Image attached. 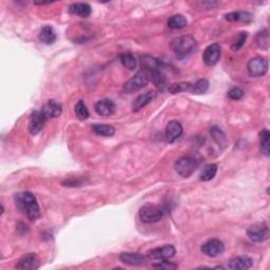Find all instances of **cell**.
I'll list each match as a JSON object with an SVG mask.
<instances>
[{
	"label": "cell",
	"mask_w": 270,
	"mask_h": 270,
	"mask_svg": "<svg viewBox=\"0 0 270 270\" xmlns=\"http://www.w3.org/2000/svg\"><path fill=\"white\" fill-rule=\"evenodd\" d=\"M256 46L263 49V50H268L269 47V35L267 30H262L255 36Z\"/></svg>",
	"instance_id": "f1b7e54d"
},
{
	"label": "cell",
	"mask_w": 270,
	"mask_h": 270,
	"mask_svg": "<svg viewBox=\"0 0 270 270\" xmlns=\"http://www.w3.org/2000/svg\"><path fill=\"white\" fill-rule=\"evenodd\" d=\"M199 5H201V8H205V10H213L219 4L217 1H202V2H198Z\"/></svg>",
	"instance_id": "d590c367"
},
{
	"label": "cell",
	"mask_w": 270,
	"mask_h": 270,
	"mask_svg": "<svg viewBox=\"0 0 270 270\" xmlns=\"http://www.w3.org/2000/svg\"><path fill=\"white\" fill-rule=\"evenodd\" d=\"M121 263L130 266H142L146 264L147 256L139 253H121L119 254Z\"/></svg>",
	"instance_id": "4fadbf2b"
},
{
	"label": "cell",
	"mask_w": 270,
	"mask_h": 270,
	"mask_svg": "<svg viewBox=\"0 0 270 270\" xmlns=\"http://www.w3.org/2000/svg\"><path fill=\"white\" fill-rule=\"evenodd\" d=\"M198 161L192 156H183L180 157L174 164V169L177 172V174L181 175L182 177H189L192 175L194 171L198 168Z\"/></svg>",
	"instance_id": "277c9868"
},
{
	"label": "cell",
	"mask_w": 270,
	"mask_h": 270,
	"mask_svg": "<svg viewBox=\"0 0 270 270\" xmlns=\"http://www.w3.org/2000/svg\"><path fill=\"white\" fill-rule=\"evenodd\" d=\"M253 260L247 255L236 256L229 261L228 268L233 270H246L253 267Z\"/></svg>",
	"instance_id": "ac0fdd59"
},
{
	"label": "cell",
	"mask_w": 270,
	"mask_h": 270,
	"mask_svg": "<svg viewBox=\"0 0 270 270\" xmlns=\"http://www.w3.org/2000/svg\"><path fill=\"white\" fill-rule=\"evenodd\" d=\"M249 240L253 243H262L269 238V228L266 223H256L249 226L246 230Z\"/></svg>",
	"instance_id": "8992f818"
},
{
	"label": "cell",
	"mask_w": 270,
	"mask_h": 270,
	"mask_svg": "<svg viewBox=\"0 0 270 270\" xmlns=\"http://www.w3.org/2000/svg\"><path fill=\"white\" fill-rule=\"evenodd\" d=\"M94 109L95 112L101 115V116H111L115 113L116 110V106L115 103L113 102V101L108 100V98H105V100H101L94 103Z\"/></svg>",
	"instance_id": "2e32d148"
},
{
	"label": "cell",
	"mask_w": 270,
	"mask_h": 270,
	"mask_svg": "<svg viewBox=\"0 0 270 270\" xmlns=\"http://www.w3.org/2000/svg\"><path fill=\"white\" fill-rule=\"evenodd\" d=\"M183 134V127L181 125L180 121L177 120H171L168 122L167 127H166V139L169 144L174 143L177 138L181 137V135Z\"/></svg>",
	"instance_id": "5bb4252c"
},
{
	"label": "cell",
	"mask_w": 270,
	"mask_h": 270,
	"mask_svg": "<svg viewBox=\"0 0 270 270\" xmlns=\"http://www.w3.org/2000/svg\"><path fill=\"white\" fill-rule=\"evenodd\" d=\"M75 114L79 120H85L89 118L90 113L84 101H79L75 105Z\"/></svg>",
	"instance_id": "4dcf8cb0"
},
{
	"label": "cell",
	"mask_w": 270,
	"mask_h": 270,
	"mask_svg": "<svg viewBox=\"0 0 270 270\" xmlns=\"http://www.w3.org/2000/svg\"><path fill=\"white\" fill-rule=\"evenodd\" d=\"M119 59L121 65L125 68H127L128 70L133 71L135 70V68H136V59H135V57L132 54H129V53L121 54L119 56Z\"/></svg>",
	"instance_id": "f546056e"
},
{
	"label": "cell",
	"mask_w": 270,
	"mask_h": 270,
	"mask_svg": "<svg viewBox=\"0 0 270 270\" xmlns=\"http://www.w3.org/2000/svg\"><path fill=\"white\" fill-rule=\"evenodd\" d=\"M149 82H150V78L148 73L144 70H140L124 84V91L127 92V93L137 92L145 88L146 85L149 84Z\"/></svg>",
	"instance_id": "5b68a950"
},
{
	"label": "cell",
	"mask_w": 270,
	"mask_h": 270,
	"mask_svg": "<svg viewBox=\"0 0 270 270\" xmlns=\"http://www.w3.org/2000/svg\"><path fill=\"white\" fill-rule=\"evenodd\" d=\"M68 12H69L71 15H76L82 18H88L92 13V9L89 3L75 2L70 5L69 9H68Z\"/></svg>",
	"instance_id": "d6986e66"
},
{
	"label": "cell",
	"mask_w": 270,
	"mask_h": 270,
	"mask_svg": "<svg viewBox=\"0 0 270 270\" xmlns=\"http://www.w3.org/2000/svg\"><path fill=\"white\" fill-rule=\"evenodd\" d=\"M208 89H209V82L205 78H201L199 81H196L194 84H192V88L191 91H190V93L195 95L204 94L205 92H207Z\"/></svg>",
	"instance_id": "4316f807"
},
{
	"label": "cell",
	"mask_w": 270,
	"mask_h": 270,
	"mask_svg": "<svg viewBox=\"0 0 270 270\" xmlns=\"http://www.w3.org/2000/svg\"><path fill=\"white\" fill-rule=\"evenodd\" d=\"M218 173V165L217 164H208L202 169L200 175V180L202 182H209L216 177Z\"/></svg>",
	"instance_id": "603a6c76"
},
{
	"label": "cell",
	"mask_w": 270,
	"mask_h": 270,
	"mask_svg": "<svg viewBox=\"0 0 270 270\" xmlns=\"http://www.w3.org/2000/svg\"><path fill=\"white\" fill-rule=\"evenodd\" d=\"M38 38L42 44L50 46V45H53L54 42L56 41L57 36H56V32H55V30L51 26H45V27H42L39 31Z\"/></svg>",
	"instance_id": "ffe728a7"
},
{
	"label": "cell",
	"mask_w": 270,
	"mask_h": 270,
	"mask_svg": "<svg viewBox=\"0 0 270 270\" xmlns=\"http://www.w3.org/2000/svg\"><path fill=\"white\" fill-rule=\"evenodd\" d=\"M247 70L251 77H262L268 72V60L263 57L251 58L247 64Z\"/></svg>",
	"instance_id": "52a82bcc"
},
{
	"label": "cell",
	"mask_w": 270,
	"mask_h": 270,
	"mask_svg": "<svg viewBox=\"0 0 270 270\" xmlns=\"http://www.w3.org/2000/svg\"><path fill=\"white\" fill-rule=\"evenodd\" d=\"M153 268H157V269H166V270H169V269H176L177 266L176 264L172 263V262H168L167 260H163L159 262L158 264H153L152 265Z\"/></svg>",
	"instance_id": "836d02e7"
},
{
	"label": "cell",
	"mask_w": 270,
	"mask_h": 270,
	"mask_svg": "<svg viewBox=\"0 0 270 270\" xmlns=\"http://www.w3.org/2000/svg\"><path fill=\"white\" fill-rule=\"evenodd\" d=\"M227 96L231 101H240L244 97V91L240 88L233 87L228 92H227Z\"/></svg>",
	"instance_id": "d6a6232c"
},
{
	"label": "cell",
	"mask_w": 270,
	"mask_h": 270,
	"mask_svg": "<svg viewBox=\"0 0 270 270\" xmlns=\"http://www.w3.org/2000/svg\"><path fill=\"white\" fill-rule=\"evenodd\" d=\"M192 88V84L188 82H181V83H175L169 85L168 91L171 94H177L182 93V92H190Z\"/></svg>",
	"instance_id": "83f0119b"
},
{
	"label": "cell",
	"mask_w": 270,
	"mask_h": 270,
	"mask_svg": "<svg viewBox=\"0 0 270 270\" xmlns=\"http://www.w3.org/2000/svg\"><path fill=\"white\" fill-rule=\"evenodd\" d=\"M210 135L212 139L216 142L217 145H219L220 148H225L228 144V139H227L226 134L224 131L218 126H212L210 129Z\"/></svg>",
	"instance_id": "7402d4cb"
},
{
	"label": "cell",
	"mask_w": 270,
	"mask_h": 270,
	"mask_svg": "<svg viewBox=\"0 0 270 270\" xmlns=\"http://www.w3.org/2000/svg\"><path fill=\"white\" fill-rule=\"evenodd\" d=\"M92 130L97 135L101 136H106V137H111L115 133V129L111 125H106V124H97L92 126Z\"/></svg>",
	"instance_id": "d4e9b609"
},
{
	"label": "cell",
	"mask_w": 270,
	"mask_h": 270,
	"mask_svg": "<svg viewBox=\"0 0 270 270\" xmlns=\"http://www.w3.org/2000/svg\"><path fill=\"white\" fill-rule=\"evenodd\" d=\"M156 98V93L154 91H148L144 94L138 95L132 102V110L134 112L139 111L147 105H149L151 101H153Z\"/></svg>",
	"instance_id": "e0dca14e"
},
{
	"label": "cell",
	"mask_w": 270,
	"mask_h": 270,
	"mask_svg": "<svg viewBox=\"0 0 270 270\" xmlns=\"http://www.w3.org/2000/svg\"><path fill=\"white\" fill-rule=\"evenodd\" d=\"M17 209L30 220H36L40 217V208L36 196L29 191L19 192L14 196Z\"/></svg>",
	"instance_id": "6da1fadb"
},
{
	"label": "cell",
	"mask_w": 270,
	"mask_h": 270,
	"mask_svg": "<svg viewBox=\"0 0 270 270\" xmlns=\"http://www.w3.org/2000/svg\"><path fill=\"white\" fill-rule=\"evenodd\" d=\"M40 267V260L38 255L33 253H30L21 256L19 260L17 261L15 268L16 269H30V270H35Z\"/></svg>",
	"instance_id": "7c38bea8"
},
{
	"label": "cell",
	"mask_w": 270,
	"mask_h": 270,
	"mask_svg": "<svg viewBox=\"0 0 270 270\" xmlns=\"http://www.w3.org/2000/svg\"><path fill=\"white\" fill-rule=\"evenodd\" d=\"M48 118L41 111H33L29 119V131L32 135L38 134L44 129Z\"/></svg>",
	"instance_id": "8fae6325"
},
{
	"label": "cell",
	"mask_w": 270,
	"mask_h": 270,
	"mask_svg": "<svg viewBox=\"0 0 270 270\" xmlns=\"http://www.w3.org/2000/svg\"><path fill=\"white\" fill-rule=\"evenodd\" d=\"M40 111L45 114V116L48 119L58 118V116L63 113V105L56 101L50 100L42 106Z\"/></svg>",
	"instance_id": "9a60e30c"
},
{
	"label": "cell",
	"mask_w": 270,
	"mask_h": 270,
	"mask_svg": "<svg viewBox=\"0 0 270 270\" xmlns=\"http://www.w3.org/2000/svg\"><path fill=\"white\" fill-rule=\"evenodd\" d=\"M170 48L177 58L184 59L196 52L198 41L191 35H183L171 41Z\"/></svg>",
	"instance_id": "7a4b0ae2"
},
{
	"label": "cell",
	"mask_w": 270,
	"mask_h": 270,
	"mask_svg": "<svg viewBox=\"0 0 270 270\" xmlns=\"http://www.w3.org/2000/svg\"><path fill=\"white\" fill-rule=\"evenodd\" d=\"M225 250L224 243L219 238H211L202 245L201 251L209 257H216L222 254Z\"/></svg>",
	"instance_id": "9c48e42d"
},
{
	"label": "cell",
	"mask_w": 270,
	"mask_h": 270,
	"mask_svg": "<svg viewBox=\"0 0 270 270\" xmlns=\"http://www.w3.org/2000/svg\"><path fill=\"white\" fill-rule=\"evenodd\" d=\"M176 253V249L172 245H165L162 247H156L150 249L147 253V259L149 260H157V261H163V260H169L171 257H173Z\"/></svg>",
	"instance_id": "ba28073f"
},
{
	"label": "cell",
	"mask_w": 270,
	"mask_h": 270,
	"mask_svg": "<svg viewBox=\"0 0 270 270\" xmlns=\"http://www.w3.org/2000/svg\"><path fill=\"white\" fill-rule=\"evenodd\" d=\"M166 209L161 206L157 205H145L139 209L138 217L139 219L145 224H153L157 223L163 219L165 217Z\"/></svg>",
	"instance_id": "3957f363"
},
{
	"label": "cell",
	"mask_w": 270,
	"mask_h": 270,
	"mask_svg": "<svg viewBox=\"0 0 270 270\" xmlns=\"http://www.w3.org/2000/svg\"><path fill=\"white\" fill-rule=\"evenodd\" d=\"M84 181L82 179H69L63 182V185L65 187H79L83 185Z\"/></svg>",
	"instance_id": "e575fe53"
},
{
	"label": "cell",
	"mask_w": 270,
	"mask_h": 270,
	"mask_svg": "<svg viewBox=\"0 0 270 270\" xmlns=\"http://www.w3.org/2000/svg\"><path fill=\"white\" fill-rule=\"evenodd\" d=\"M225 19L232 22H245L249 23L253 21V16L250 14L249 12H244V11H237V12H231L225 15Z\"/></svg>",
	"instance_id": "44dd1931"
},
{
	"label": "cell",
	"mask_w": 270,
	"mask_h": 270,
	"mask_svg": "<svg viewBox=\"0 0 270 270\" xmlns=\"http://www.w3.org/2000/svg\"><path fill=\"white\" fill-rule=\"evenodd\" d=\"M220 55H222V47L219 44H212L205 49L204 54H202V60L206 66L213 67L219 61Z\"/></svg>",
	"instance_id": "30bf717a"
},
{
	"label": "cell",
	"mask_w": 270,
	"mask_h": 270,
	"mask_svg": "<svg viewBox=\"0 0 270 270\" xmlns=\"http://www.w3.org/2000/svg\"><path fill=\"white\" fill-rule=\"evenodd\" d=\"M260 137V147L261 151L265 156H269L270 154V132L267 129H264L259 134Z\"/></svg>",
	"instance_id": "cb8c5ba5"
},
{
	"label": "cell",
	"mask_w": 270,
	"mask_h": 270,
	"mask_svg": "<svg viewBox=\"0 0 270 270\" xmlns=\"http://www.w3.org/2000/svg\"><path fill=\"white\" fill-rule=\"evenodd\" d=\"M188 20L187 18L182 15V14H176L171 16L168 19V27L172 30H177V29H183L187 26Z\"/></svg>",
	"instance_id": "484cf974"
},
{
	"label": "cell",
	"mask_w": 270,
	"mask_h": 270,
	"mask_svg": "<svg viewBox=\"0 0 270 270\" xmlns=\"http://www.w3.org/2000/svg\"><path fill=\"white\" fill-rule=\"evenodd\" d=\"M247 36H248L247 32H241L240 34H238L237 38L236 39V41L233 42L232 46H231V50L235 51V52L240 50V49L245 45V42H246Z\"/></svg>",
	"instance_id": "1f68e13d"
}]
</instances>
